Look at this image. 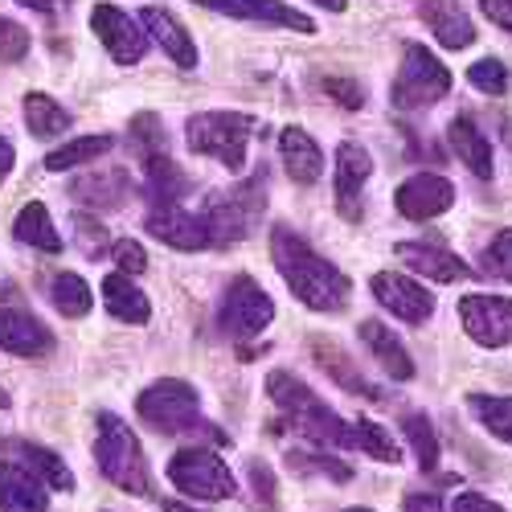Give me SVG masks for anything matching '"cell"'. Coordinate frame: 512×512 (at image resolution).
Here are the masks:
<instances>
[{"instance_id": "cell-1", "label": "cell", "mask_w": 512, "mask_h": 512, "mask_svg": "<svg viewBox=\"0 0 512 512\" xmlns=\"http://www.w3.org/2000/svg\"><path fill=\"white\" fill-rule=\"evenodd\" d=\"M271 259L283 275V283L295 291V300H300L304 308L312 312H340L349 304V275L332 267L328 259H320V254L295 234L287 226H275L271 230Z\"/></svg>"}, {"instance_id": "cell-2", "label": "cell", "mask_w": 512, "mask_h": 512, "mask_svg": "<svg viewBox=\"0 0 512 512\" xmlns=\"http://www.w3.org/2000/svg\"><path fill=\"white\" fill-rule=\"evenodd\" d=\"M267 394L291 418L295 431L308 435L312 443H320V447H349V422L340 418L336 410H328L300 377H291L287 369H275L267 377Z\"/></svg>"}, {"instance_id": "cell-3", "label": "cell", "mask_w": 512, "mask_h": 512, "mask_svg": "<svg viewBox=\"0 0 512 512\" xmlns=\"http://www.w3.org/2000/svg\"><path fill=\"white\" fill-rule=\"evenodd\" d=\"M140 418L152 422V431L160 435H205L213 443H226V435L218 426H209L201 414H197V390L189 381H177V377H164L156 386H148L136 402Z\"/></svg>"}, {"instance_id": "cell-4", "label": "cell", "mask_w": 512, "mask_h": 512, "mask_svg": "<svg viewBox=\"0 0 512 512\" xmlns=\"http://www.w3.org/2000/svg\"><path fill=\"white\" fill-rule=\"evenodd\" d=\"M95 459L99 472L132 496H148L152 492V476H148V459L144 447L136 439V431L127 422H119L115 414H99V435H95Z\"/></svg>"}, {"instance_id": "cell-5", "label": "cell", "mask_w": 512, "mask_h": 512, "mask_svg": "<svg viewBox=\"0 0 512 512\" xmlns=\"http://www.w3.org/2000/svg\"><path fill=\"white\" fill-rule=\"evenodd\" d=\"M250 136H254V119L242 115V111H201L185 127V140L197 156L222 160L226 168H234V173L246 164Z\"/></svg>"}, {"instance_id": "cell-6", "label": "cell", "mask_w": 512, "mask_h": 512, "mask_svg": "<svg viewBox=\"0 0 512 512\" xmlns=\"http://www.w3.org/2000/svg\"><path fill=\"white\" fill-rule=\"evenodd\" d=\"M267 197H263V177H254L230 193H213L201 209V222L209 226V238L213 246H230V242H242L254 222H259Z\"/></svg>"}, {"instance_id": "cell-7", "label": "cell", "mask_w": 512, "mask_h": 512, "mask_svg": "<svg viewBox=\"0 0 512 512\" xmlns=\"http://www.w3.org/2000/svg\"><path fill=\"white\" fill-rule=\"evenodd\" d=\"M447 91H451V70L431 50H422L410 41L402 54V66H398V78L390 87V103L398 111H418V107L439 103Z\"/></svg>"}, {"instance_id": "cell-8", "label": "cell", "mask_w": 512, "mask_h": 512, "mask_svg": "<svg viewBox=\"0 0 512 512\" xmlns=\"http://www.w3.org/2000/svg\"><path fill=\"white\" fill-rule=\"evenodd\" d=\"M168 480H173L185 496L193 500H230L238 488H234V476L230 467L213 455L209 447H185L168 459Z\"/></svg>"}, {"instance_id": "cell-9", "label": "cell", "mask_w": 512, "mask_h": 512, "mask_svg": "<svg viewBox=\"0 0 512 512\" xmlns=\"http://www.w3.org/2000/svg\"><path fill=\"white\" fill-rule=\"evenodd\" d=\"M275 320V304L271 295L254 283L250 275H238L226 287V300H222V332L234 340H250L267 332V324Z\"/></svg>"}, {"instance_id": "cell-10", "label": "cell", "mask_w": 512, "mask_h": 512, "mask_svg": "<svg viewBox=\"0 0 512 512\" xmlns=\"http://www.w3.org/2000/svg\"><path fill=\"white\" fill-rule=\"evenodd\" d=\"M459 320L463 332L484 349L512 345V295H463Z\"/></svg>"}, {"instance_id": "cell-11", "label": "cell", "mask_w": 512, "mask_h": 512, "mask_svg": "<svg viewBox=\"0 0 512 512\" xmlns=\"http://www.w3.org/2000/svg\"><path fill=\"white\" fill-rule=\"evenodd\" d=\"M369 287H373V300L390 316H398L402 324H426L435 316V295L398 271H377L369 279Z\"/></svg>"}, {"instance_id": "cell-12", "label": "cell", "mask_w": 512, "mask_h": 512, "mask_svg": "<svg viewBox=\"0 0 512 512\" xmlns=\"http://www.w3.org/2000/svg\"><path fill=\"white\" fill-rule=\"evenodd\" d=\"M91 29L107 46V54L115 62H123V66H132V62H140L148 54V29H140L132 17H127L123 9H115V5H95Z\"/></svg>"}, {"instance_id": "cell-13", "label": "cell", "mask_w": 512, "mask_h": 512, "mask_svg": "<svg viewBox=\"0 0 512 512\" xmlns=\"http://www.w3.org/2000/svg\"><path fill=\"white\" fill-rule=\"evenodd\" d=\"M373 173V160L361 144L345 140L336 148V209H340V218L345 222H361L365 218V181Z\"/></svg>"}, {"instance_id": "cell-14", "label": "cell", "mask_w": 512, "mask_h": 512, "mask_svg": "<svg viewBox=\"0 0 512 512\" xmlns=\"http://www.w3.org/2000/svg\"><path fill=\"white\" fill-rule=\"evenodd\" d=\"M394 205L410 222H431V218H439V213H447L455 205V185L439 173H418V177L398 185Z\"/></svg>"}, {"instance_id": "cell-15", "label": "cell", "mask_w": 512, "mask_h": 512, "mask_svg": "<svg viewBox=\"0 0 512 512\" xmlns=\"http://www.w3.org/2000/svg\"><path fill=\"white\" fill-rule=\"evenodd\" d=\"M148 234L168 242V246H177V250H205V246H213L209 226L201 222V213H185L181 205H152Z\"/></svg>"}, {"instance_id": "cell-16", "label": "cell", "mask_w": 512, "mask_h": 512, "mask_svg": "<svg viewBox=\"0 0 512 512\" xmlns=\"http://www.w3.org/2000/svg\"><path fill=\"white\" fill-rule=\"evenodd\" d=\"M0 349L13 357H46L54 349V336L25 308H0Z\"/></svg>"}, {"instance_id": "cell-17", "label": "cell", "mask_w": 512, "mask_h": 512, "mask_svg": "<svg viewBox=\"0 0 512 512\" xmlns=\"http://www.w3.org/2000/svg\"><path fill=\"white\" fill-rule=\"evenodd\" d=\"M193 5H205L226 17H242V21H271V25L295 29V33H316V21L304 17L300 9L283 5V0H193Z\"/></svg>"}, {"instance_id": "cell-18", "label": "cell", "mask_w": 512, "mask_h": 512, "mask_svg": "<svg viewBox=\"0 0 512 512\" xmlns=\"http://www.w3.org/2000/svg\"><path fill=\"white\" fill-rule=\"evenodd\" d=\"M46 508H50V488L25 463L0 459V512H46Z\"/></svg>"}, {"instance_id": "cell-19", "label": "cell", "mask_w": 512, "mask_h": 512, "mask_svg": "<svg viewBox=\"0 0 512 512\" xmlns=\"http://www.w3.org/2000/svg\"><path fill=\"white\" fill-rule=\"evenodd\" d=\"M394 254H398V259H402L410 271L435 279V283H459V279L472 275L463 259H455L451 250H443V246H435V242H398Z\"/></svg>"}, {"instance_id": "cell-20", "label": "cell", "mask_w": 512, "mask_h": 512, "mask_svg": "<svg viewBox=\"0 0 512 512\" xmlns=\"http://www.w3.org/2000/svg\"><path fill=\"white\" fill-rule=\"evenodd\" d=\"M279 156H283V168L295 185H316L324 173V152L316 148V140L304 132V127H283Z\"/></svg>"}, {"instance_id": "cell-21", "label": "cell", "mask_w": 512, "mask_h": 512, "mask_svg": "<svg viewBox=\"0 0 512 512\" xmlns=\"http://www.w3.org/2000/svg\"><path fill=\"white\" fill-rule=\"evenodd\" d=\"M422 21L435 29L439 46L447 50H467L476 41V25L463 13L459 0H422Z\"/></svg>"}, {"instance_id": "cell-22", "label": "cell", "mask_w": 512, "mask_h": 512, "mask_svg": "<svg viewBox=\"0 0 512 512\" xmlns=\"http://www.w3.org/2000/svg\"><path fill=\"white\" fill-rule=\"evenodd\" d=\"M140 25L148 29V37H156L160 46H164V54L173 58L177 66H185V70H193L197 66V46H193V37H189V29L168 13V9H156V5H148L144 13H140Z\"/></svg>"}, {"instance_id": "cell-23", "label": "cell", "mask_w": 512, "mask_h": 512, "mask_svg": "<svg viewBox=\"0 0 512 512\" xmlns=\"http://www.w3.org/2000/svg\"><path fill=\"white\" fill-rule=\"evenodd\" d=\"M447 140H451L455 156H459L467 168H472L480 181H492V144H488V136L476 127L472 115H455V119L447 123Z\"/></svg>"}, {"instance_id": "cell-24", "label": "cell", "mask_w": 512, "mask_h": 512, "mask_svg": "<svg viewBox=\"0 0 512 512\" xmlns=\"http://www.w3.org/2000/svg\"><path fill=\"white\" fill-rule=\"evenodd\" d=\"M361 340L369 345V353L377 357V365L386 369L394 381H410V377H414V361H410V353L402 349V340H398L386 324L365 320V324H361Z\"/></svg>"}, {"instance_id": "cell-25", "label": "cell", "mask_w": 512, "mask_h": 512, "mask_svg": "<svg viewBox=\"0 0 512 512\" xmlns=\"http://www.w3.org/2000/svg\"><path fill=\"white\" fill-rule=\"evenodd\" d=\"M103 304H107V312H111L115 320H123V324H148V316H152L148 295H144L132 279H127L123 271H115V275L103 279Z\"/></svg>"}, {"instance_id": "cell-26", "label": "cell", "mask_w": 512, "mask_h": 512, "mask_svg": "<svg viewBox=\"0 0 512 512\" xmlns=\"http://www.w3.org/2000/svg\"><path fill=\"white\" fill-rule=\"evenodd\" d=\"M312 353H316V361H320V369H328V377L332 381H340L349 394H361V398H377V390L369 386V381L353 369V361H349V353L340 349V345H332V340H320V336H312Z\"/></svg>"}, {"instance_id": "cell-27", "label": "cell", "mask_w": 512, "mask_h": 512, "mask_svg": "<svg viewBox=\"0 0 512 512\" xmlns=\"http://www.w3.org/2000/svg\"><path fill=\"white\" fill-rule=\"evenodd\" d=\"M127 189H132V181H127L123 168H103V173L78 177L70 185V197L74 201H91V205H119Z\"/></svg>"}, {"instance_id": "cell-28", "label": "cell", "mask_w": 512, "mask_h": 512, "mask_svg": "<svg viewBox=\"0 0 512 512\" xmlns=\"http://www.w3.org/2000/svg\"><path fill=\"white\" fill-rule=\"evenodd\" d=\"M13 234L25 242V246H37V250H46V254H58L62 250V238L50 222V209L41 205V201H29L21 213H17V226Z\"/></svg>"}, {"instance_id": "cell-29", "label": "cell", "mask_w": 512, "mask_h": 512, "mask_svg": "<svg viewBox=\"0 0 512 512\" xmlns=\"http://www.w3.org/2000/svg\"><path fill=\"white\" fill-rule=\"evenodd\" d=\"M144 164H148V197H152V205H181V197L189 193V181H185L181 168L168 156H152Z\"/></svg>"}, {"instance_id": "cell-30", "label": "cell", "mask_w": 512, "mask_h": 512, "mask_svg": "<svg viewBox=\"0 0 512 512\" xmlns=\"http://www.w3.org/2000/svg\"><path fill=\"white\" fill-rule=\"evenodd\" d=\"M25 123H29V132L37 140H54V136H62L66 127H70V115L50 95L33 91V95H25Z\"/></svg>"}, {"instance_id": "cell-31", "label": "cell", "mask_w": 512, "mask_h": 512, "mask_svg": "<svg viewBox=\"0 0 512 512\" xmlns=\"http://www.w3.org/2000/svg\"><path fill=\"white\" fill-rule=\"evenodd\" d=\"M21 463L29 472L46 484V488H58V492H70L74 488V476L70 467L62 463V455H54L50 447H37V443H21Z\"/></svg>"}, {"instance_id": "cell-32", "label": "cell", "mask_w": 512, "mask_h": 512, "mask_svg": "<svg viewBox=\"0 0 512 512\" xmlns=\"http://www.w3.org/2000/svg\"><path fill=\"white\" fill-rule=\"evenodd\" d=\"M111 148H115L111 136H82V140H70V144H62V148H54V152L46 156V168H50V173H66V168L103 160Z\"/></svg>"}, {"instance_id": "cell-33", "label": "cell", "mask_w": 512, "mask_h": 512, "mask_svg": "<svg viewBox=\"0 0 512 512\" xmlns=\"http://www.w3.org/2000/svg\"><path fill=\"white\" fill-rule=\"evenodd\" d=\"M349 447L373 455L377 463H398V459H402V455H398V443L390 439L386 426H381V422H369V418L349 422Z\"/></svg>"}, {"instance_id": "cell-34", "label": "cell", "mask_w": 512, "mask_h": 512, "mask_svg": "<svg viewBox=\"0 0 512 512\" xmlns=\"http://www.w3.org/2000/svg\"><path fill=\"white\" fill-rule=\"evenodd\" d=\"M50 300H54V308L66 316V320H82L91 312V304H95V295H91V287H87V279H78V275H58L54 279V291H50Z\"/></svg>"}, {"instance_id": "cell-35", "label": "cell", "mask_w": 512, "mask_h": 512, "mask_svg": "<svg viewBox=\"0 0 512 512\" xmlns=\"http://www.w3.org/2000/svg\"><path fill=\"white\" fill-rule=\"evenodd\" d=\"M467 406L476 410V418L488 426L496 439H504L512 447V398H496V394H472Z\"/></svg>"}, {"instance_id": "cell-36", "label": "cell", "mask_w": 512, "mask_h": 512, "mask_svg": "<svg viewBox=\"0 0 512 512\" xmlns=\"http://www.w3.org/2000/svg\"><path fill=\"white\" fill-rule=\"evenodd\" d=\"M402 431H406V439H410V447L418 455L422 472H435V467H439V439H435V426L426 422V414H406Z\"/></svg>"}, {"instance_id": "cell-37", "label": "cell", "mask_w": 512, "mask_h": 512, "mask_svg": "<svg viewBox=\"0 0 512 512\" xmlns=\"http://www.w3.org/2000/svg\"><path fill=\"white\" fill-rule=\"evenodd\" d=\"M132 148L140 160H152V156H164V127L156 115H136L132 119Z\"/></svg>"}, {"instance_id": "cell-38", "label": "cell", "mask_w": 512, "mask_h": 512, "mask_svg": "<svg viewBox=\"0 0 512 512\" xmlns=\"http://www.w3.org/2000/svg\"><path fill=\"white\" fill-rule=\"evenodd\" d=\"M467 82L484 95H504L508 91V70L496 58H480V62H472V70H467Z\"/></svg>"}, {"instance_id": "cell-39", "label": "cell", "mask_w": 512, "mask_h": 512, "mask_svg": "<svg viewBox=\"0 0 512 512\" xmlns=\"http://www.w3.org/2000/svg\"><path fill=\"white\" fill-rule=\"evenodd\" d=\"M484 271L496 275V279H504V283H512V226L500 230V234L488 242V250H484Z\"/></svg>"}, {"instance_id": "cell-40", "label": "cell", "mask_w": 512, "mask_h": 512, "mask_svg": "<svg viewBox=\"0 0 512 512\" xmlns=\"http://www.w3.org/2000/svg\"><path fill=\"white\" fill-rule=\"evenodd\" d=\"M287 463L295 467V472H324V476H332L336 484H345V480H353V472L345 463H336V459H328V455H312V451H291L287 455Z\"/></svg>"}, {"instance_id": "cell-41", "label": "cell", "mask_w": 512, "mask_h": 512, "mask_svg": "<svg viewBox=\"0 0 512 512\" xmlns=\"http://www.w3.org/2000/svg\"><path fill=\"white\" fill-rule=\"evenodd\" d=\"M29 54V29L0 17V62H21Z\"/></svg>"}, {"instance_id": "cell-42", "label": "cell", "mask_w": 512, "mask_h": 512, "mask_svg": "<svg viewBox=\"0 0 512 512\" xmlns=\"http://www.w3.org/2000/svg\"><path fill=\"white\" fill-rule=\"evenodd\" d=\"M74 238H78L82 254H103V246H107V230L95 218H87V213H78L74 218Z\"/></svg>"}, {"instance_id": "cell-43", "label": "cell", "mask_w": 512, "mask_h": 512, "mask_svg": "<svg viewBox=\"0 0 512 512\" xmlns=\"http://www.w3.org/2000/svg\"><path fill=\"white\" fill-rule=\"evenodd\" d=\"M111 254H115V263H119V271H123V275H140V271L148 267L144 246H140V242H132V238L115 242V246H111Z\"/></svg>"}, {"instance_id": "cell-44", "label": "cell", "mask_w": 512, "mask_h": 512, "mask_svg": "<svg viewBox=\"0 0 512 512\" xmlns=\"http://www.w3.org/2000/svg\"><path fill=\"white\" fill-rule=\"evenodd\" d=\"M324 91L340 103V107H365V95L357 82H345V78H324Z\"/></svg>"}, {"instance_id": "cell-45", "label": "cell", "mask_w": 512, "mask_h": 512, "mask_svg": "<svg viewBox=\"0 0 512 512\" xmlns=\"http://www.w3.org/2000/svg\"><path fill=\"white\" fill-rule=\"evenodd\" d=\"M451 508H455V512H504L496 500H488V496H480V492H463V496H455Z\"/></svg>"}, {"instance_id": "cell-46", "label": "cell", "mask_w": 512, "mask_h": 512, "mask_svg": "<svg viewBox=\"0 0 512 512\" xmlns=\"http://www.w3.org/2000/svg\"><path fill=\"white\" fill-rule=\"evenodd\" d=\"M480 9H484V17L492 25H500V29L512 33V0H480Z\"/></svg>"}, {"instance_id": "cell-47", "label": "cell", "mask_w": 512, "mask_h": 512, "mask_svg": "<svg viewBox=\"0 0 512 512\" xmlns=\"http://www.w3.org/2000/svg\"><path fill=\"white\" fill-rule=\"evenodd\" d=\"M402 512H443V504H439V496H431V492H414V496H406V504H402Z\"/></svg>"}, {"instance_id": "cell-48", "label": "cell", "mask_w": 512, "mask_h": 512, "mask_svg": "<svg viewBox=\"0 0 512 512\" xmlns=\"http://www.w3.org/2000/svg\"><path fill=\"white\" fill-rule=\"evenodd\" d=\"M13 160H17V156H13V144L0 136V185H5V177L13 173Z\"/></svg>"}, {"instance_id": "cell-49", "label": "cell", "mask_w": 512, "mask_h": 512, "mask_svg": "<svg viewBox=\"0 0 512 512\" xmlns=\"http://www.w3.org/2000/svg\"><path fill=\"white\" fill-rule=\"evenodd\" d=\"M17 5H25V9H33V13H54V0H17Z\"/></svg>"}, {"instance_id": "cell-50", "label": "cell", "mask_w": 512, "mask_h": 512, "mask_svg": "<svg viewBox=\"0 0 512 512\" xmlns=\"http://www.w3.org/2000/svg\"><path fill=\"white\" fill-rule=\"evenodd\" d=\"M316 5H324L328 13H345V9H349V0H316Z\"/></svg>"}, {"instance_id": "cell-51", "label": "cell", "mask_w": 512, "mask_h": 512, "mask_svg": "<svg viewBox=\"0 0 512 512\" xmlns=\"http://www.w3.org/2000/svg\"><path fill=\"white\" fill-rule=\"evenodd\" d=\"M349 512H369V508H349Z\"/></svg>"}]
</instances>
